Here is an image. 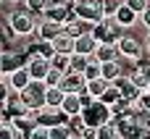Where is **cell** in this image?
<instances>
[{
    "label": "cell",
    "instance_id": "1",
    "mask_svg": "<svg viewBox=\"0 0 150 139\" xmlns=\"http://www.w3.org/2000/svg\"><path fill=\"white\" fill-rule=\"evenodd\" d=\"M69 8H71V16H74V18H79V21H84V24H90V26H95L98 21L105 18L98 0H71Z\"/></svg>",
    "mask_w": 150,
    "mask_h": 139
},
{
    "label": "cell",
    "instance_id": "2",
    "mask_svg": "<svg viewBox=\"0 0 150 139\" xmlns=\"http://www.w3.org/2000/svg\"><path fill=\"white\" fill-rule=\"evenodd\" d=\"M45 81H32L24 92H18V100H21V105L29 110V113H40L42 108H45Z\"/></svg>",
    "mask_w": 150,
    "mask_h": 139
},
{
    "label": "cell",
    "instance_id": "3",
    "mask_svg": "<svg viewBox=\"0 0 150 139\" xmlns=\"http://www.w3.org/2000/svg\"><path fill=\"white\" fill-rule=\"evenodd\" d=\"M37 24H40V18H34V13H29V11H16L8 16V26L18 37H29L37 29Z\"/></svg>",
    "mask_w": 150,
    "mask_h": 139
},
{
    "label": "cell",
    "instance_id": "4",
    "mask_svg": "<svg viewBox=\"0 0 150 139\" xmlns=\"http://www.w3.org/2000/svg\"><path fill=\"white\" fill-rule=\"evenodd\" d=\"M90 32H92V37H95L100 45H116L119 37H121V26L116 24V18H103V21H98Z\"/></svg>",
    "mask_w": 150,
    "mask_h": 139
},
{
    "label": "cell",
    "instance_id": "5",
    "mask_svg": "<svg viewBox=\"0 0 150 139\" xmlns=\"http://www.w3.org/2000/svg\"><path fill=\"white\" fill-rule=\"evenodd\" d=\"M116 50H119V58H124V60H142L145 42H140V37L121 34L119 42H116Z\"/></svg>",
    "mask_w": 150,
    "mask_h": 139
},
{
    "label": "cell",
    "instance_id": "6",
    "mask_svg": "<svg viewBox=\"0 0 150 139\" xmlns=\"http://www.w3.org/2000/svg\"><path fill=\"white\" fill-rule=\"evenodd\" d=\"M82 118H84V124H87V126H95V129H98V126H103V124H108V121H111V110H108L100 100H95L90 108H84V110H82Z\"/></svg>",
    "mask_w": 150,
    "mask_h": 139
},
{
    "label": "cell",
    "instance_id": "7",
    "mask_svg": "<svg viewBox=\"0 0 150 139\" xmlns=\"http://www.w3.org/2000/svg\"><path fill=\"white\" fill-rule=\"evenodd\" d=\"M26 71H29V76H32V81H45V76H47V71H50V60H45V58H40V55H29L26 58Z\"/></svg>",
    "mask_w": 150,
    "mask_h": 139
},
{
    "label": "cell",
    "instance_id": "8",
    "mask_svg": "<svg viewBox=\"0 0 150 139\" xmlns=\"http://www.w3.org/2000/svg\"><path fill=\"white\" fill-rule=\"evenodd\" d=\"M58 87L63 89V95H82V92H84V87H87V81H84V76H82V74L69 71V74H63V79H61V84H58Z\"/></svg>",
    "mask_w": 150,
    "mask_h": 139
},
{
    "label": "cell",
    "instance_id": "9",
    "mask_svg": "<svg viewBox=\"0 0 150 139\" xmlns=\"http://www.w3.org/2000/svg\"><path fill=\"white\" fill-rule=\"evenodd\" d=\"M113 87L119 89V95H121L124 100H129V102H137V100H140V89L134 87V81H132L127 74H121V76L113 81Z\"/></svg>",
    "mask_w": 150,
    "mask_h": 139
},
{
    "label": "cell",
    "instance_id": "10",
    "mask_svg": "<svg viewBox=\"0 0 150 139\" xmlns=\"http://www.w3.org/2000/svg\"><path fill=\"white\" fill-rule=\"evenodd\" d=\"M74 42H76V45H74V53L87 55V58H92V55L98 53V45H100V42L92 37V32H84V34H82V37H76Z\"/></svg>",
    "mask_w": 150,
    "mask_h": 139
},
{
    "label": "cell",
    "instance_id": "11",
    "mask_svg": "<svg viewBox=\"0 0 150 139\" xmlns=\"http://www.w3.org/2000/svg\"><path fill=\"white\" fill-rule=\"evenodd\" d=\"M42 18H47V21L63 26V24L71 18V8H69V5H47L45 13H42Z\"/></svg>",
    "mask_w": 150,
    "mask_h": 139
},
{
    "label": "cell",
    "instance_id": "12",
    "mask_svg": "<svg viewBox=\"0 0 150 139\" xmlns=\"http://www.w3.org/2000/svg\"><path fill=\"white\" fill-rule=\"evenodd\" d=\"M8 84H11L13 92H24V89L32 84V76H29L26 66H21V68H16L13 74H8Z\"/></svg>",
    "mask_w": 150,
    "mask_h": 139
},
{
    "label": "cell",
    "instance_id": "13",
    "mask_svg": "<svg viewBox=\"0 0 150 139\" xmlns=\"http://www.w3.org/2000/svg\"><path fill=\"white\" fill-rule=\"evenodd\" d=\"M61 32H63V26H58V24H53L47 18H40V24H37V37L42 42H53Z\"/></svg>",
    "mask_w": 150,
    "mask_h": 139
},
{
    "label": "cell",
    "instance_id": "14",
    "mask_svg": "<svg viewBox=\"0 0 150 139\" xmlns=\"http://www.w3.org/2000/svg\"><path fill=\"white\" fill-rule=\"evenodd\" d=\"M82 110H84V105H82V97H79V95H66V97H63V102H61V113H63L66 118L82 116Z\"/></svg>",
    "mask_w": 150,
    "mask_h": 139
},
{
    "label": "cell",
    "instance_id": "15",
    "mask_svg": "<svg viewBox=\"0 0 150 139\" xmlns=\"http://www.w3.org/2000/svg\"><path fill=\"white\" fill-rule=\"evenodd\" d=\"M50 45H53V50H55L58 55H74V45H76V42H74V37H69L66 32H61Z\"/></svg>",
    "mask_w": 150,
    "mask_h": 139
},
{
    "label": "cell",
    "instance_id": "16",
    "mask_svg": "<svg viewBox=\"0 0 150 139\" xmlns=\"http://www.w3.org/2000/svg\"><path fill=\"white\" fill-rule=\"evenodd\" d=\"M113 18H116V24H119L121 29H132V26L140 21V16H137L132 8H127V5H121V8L116 11V16H113Z\"/></svg>",
    "mask_w": 150,
    "mask_h": 139
},
{
    "label": "cell",
    "instance_id": "17",
    "mask_svg": "<svg viewBox=\"0 0 150 139\" xmlns=\"http://www.w3.org/2000/svg\"><path fill=\"white\" fill-rule=\"evenodd\" d=\"M21 66H26V60H21V55H16V53H3V55H0V68H3V74H13V71L21 68Z\"/></svg>",
    "mask_w": 150,
    "mask_h": 139
},
{
    "label": "cell",
    "instance_id": "18",
    "mask_svg": "<svg viewBox=\"0 0 150 139\" xmlns=\"http://www.w3.org/2000/svg\"><path fill=\"white\" fill-rule=\"evenodd\" d=\"M100 76L113 84L121 76V60H105V63H100Z\"/></svg>",
    "mask_w": 150,
    "mask_h": 139
},
{
    "label": "cell",
    "instance_id": "19",
    "mask_svg": "<svg viewBox=\"0 0 150 139\" xmlns=\"http://www.w3.org/2000/svg\"><path fill=\"white\" fill-rule=\"evenodd\" d=\"M90 29H92L90 24H84V21H79V18H74V16L63 24V32H66L69 37H74V39H76V37H82V34H84V32H90Z\"/></svg>",
    "mask_w": 150,
    "mask_h": 139
},
{
    "label": "cell",
    "instance_id": "20",
    "mask_svg": "<svg viewBox=\"0 0 150 139\" xmlns=\"http://www.w3.org/2000/svg\"><path fill=\"white\" fill-rule=\"evenodd\" d=\"M111 87V81H105L103 76L100 79H92V81H87V87H84V92L92 97V100H100L103 95H105V89Z\"/></svg>",
    "mask_w": 150,
    "mask_h": 139
},
{
    "label": "cell",
    "instance_id": "21",
    "mask_svg": "<svg viewBox=\"0 0 150 139\" xmlns=\"http://www.w3.org/2000/svg\"><path fill=\"white\" fill-rule=\"evenodd\" d=\"M63 89L61 87H47L45 89V108H53V110H61V102H63Z\"/></svg>",
    "mask_w": 150,
    "mask_h": 139
},
{
    "label": "cell",
    "instance_id": "22",
    "mask_svg": "<svg viewBox=\"0 0 150 139\" xmlns=\"http://www.w3.org/2000/svg\"><path fill=\"white\" fill-rule=\"evenodd\" d=\"M92 60H98V63L119 60V50H116V45H98V53L92 55Z\"/></svg>",
    "mask_w": 150,
    "mask_h": 139
},
{
    "label": "cell",
    "instance_id": "23",
    "mask_svg": "<svg viewBox=\"0 0 150 139\" xmlns=\"http://www.w3.org/2000/svg\"><path fill=\"white\" fill-rule=\"evenodd\" d=\"M11 124H13V129L18 131V137H24V139L29 137V134H32V129L37 126V124H34V121H32L29 116H16V118H13Z\"/></svg>",
    "mask_w": 150,
    "mask_h": 139
},
{
    "label": "cell",
    "instance_id": "24",
    "mask_svg": "<svg viewBox=\"0 0 150 139\" xmlns=\"http://www.w3.org/2000/svg\"><path fill=\"white\" fill-rule=\"evenodd\" d=\"M129 79L134 81V87L140 89V95L142 92H150V84H148V74H145V68L140 66V68H134L132 74H129Z\"/></svg>",
    "mask_w": 150,
    "mask_h": 139
},
{
    "label": "cell",
    "instance_id": "25",
    "mask_svg": "<svg viewBox=\"0 0 150 139\" xmlns=\"http://www.w3.org/2000/svg\"><path fill=\"white\" fill-rule=\"evenodd\" d=\"M50 68L53 71H61V74H69V68H71V55H53L50 58Z\"/></svg>",
    "mask_w": 150,
    "mask_h": 139
},
{
    "label": "cell",
    "instance_id": "26",
    "mask_svg": "<svg viewBox=\"0 0 150 139\" xmlns=\"http://www.w3.org/2000/svg\"><path fill=\"white\" fill-rule=\"evenodd\" d=\"M98 139H121V134H119V126L113 124V118H111L108 124L98 126Z\"/></svg>",
    "mask_w": 150,
    "mask_h": 139
},
{
    "label": "cell",
    "instance_id": "27",
    "mask_svg": "<svg viewBox=\"0 0 150 139\" xmlns=\"http://www.w3.org/2000/svg\"><path fill=\"white\" fill-rule=\"evenodd\" d=\"M90 66V58L87 55H79V53H74L71 55V68L69 71H74V74H84V68Z\"/></svg>",
    "mask_w": 150,
    "mask_h": 139
},
{
    "label": "cell",
    "instance_id": "28",
    "mask_svg": "<svg viewBox=\"0 0 150 139\" xmlns=\"http://www.w3.org/2000/svg\"><path fill=\"white\" fill-rule=\"evenodd\" d=\"M98 3H100V11H103V16H105V18H113V16H116V11L121 8V3H119V0H98Z\"/></svg>",
    "mask_w": 150,
    "mask_h": 139
},
{
    "label": "cell",
    "instance_id": "29",
    "mask_svg": "<svg viewBox=\"0 0 150 139\" xmlns=\"http://www.w3.org/2000/svg\"><path fill=\"white\" fill-rule=\"evenodd\" d=\"M50 139H74V131L69 129V124H58L50 129Z\"/></svg>",
    "mask_w": 150,
    "mask_h": 139
},
{
    "label": "cell",
    "instance_id": "30",
    "mask_svg": "<svg viewBox=\"0 0 150 139\" xmlns=\"http://www.w3.org/2000/svg\"><path fill=\"white\" fill-rule=\"evenodd\" d=\"M11 95H13V89L8 84V74H0V108L11 100Z\"/></svg>",
    "mask_w": 150,
    "mask_h": 139
},
{
    "label": "cell",
    "instance_id": "31",
    "mask_svg": "<svg viewBox=\"0 0 150 139\" xmlns=\"http://www.w3.org/2000/svg\"><path fill=\"white\" fill-rule=\"evenodd\" d=\"M119 100H121V95H119V89H116L113 84H111V87L105 89V95L100 97V102H103L105 108H111V105H113V102H119Z\"/></svg>",
    "mask_w": 150,
    "mask_h": 139
},
{
    "label": "cell",
    "instance_id": "32",
    "mask_svg": "<svg viewBox=\"0 0 150 139\" xmlns=\"http://www.w3.org/2000/svg\"><path fill=\"white\" fill-rule=\"evenodd\" d=\"M34 55H40V58H45V60H50L53 55H55V50H53V45L50 42H37V50H34Z\"/></svg>",
    "mask_w": 150,
    "mask_h": 139
},
{
    "label": "cell",
    "instance_id": "33",
    "mask_svg": "<svg viewBox=\"0 0 150 139\" xmlns=\"http://www.w3.org/2000/svg\"><path fill=\"white\" fill-rule=\"evenodd\" d=\"M82 76H84V81H92V79H100V63L90 58V66L84 68V74H82Z\"/></svg>",
    "mask_w": 150,
    "mask_h": 139
},
{
    "label": "cell",
    "instance_id": "34",
    "mask_svg": "<svg viewBox=\"0 0 150 139\" xmlns=\"http://www.w3.org/2000/svg\"><path fill=\"white\" fill-rule=\"evenodd\" d=\"M0 139H21V137H18V131L13 129L11 121H3V124H0Z\"/></svg>",
    "mask_w": 150,
    "mask_h": 139
},
{
    "label": "cell",
    "instance_id": "35",
    "mask_svg": "<svg viewBox=\"0 0 150 139\" xmlns=\"http://www.w3.org/2000/svg\"><path fill=\"white\" fill-rule=\"evenodd\" d=\"M26 3V8H29V13H45V8H47V0H24Z\"/></svg>",
    "mask_w": 150,
    "mask_h": 139
},
{
    "label": "cell",
    "instance_id": "36",
    "mask_svg": "<svg viewBox=\"0 0 150 139\" xmlns=\"http://www.w3.org/2000/svg\"><path fill=\"white\" fill-rule=\"evenodd\" d=\"M124 5H127V8H132V11L140 16V13H142V11L150 5V0H124Z\"/></svg>",
    "mask_w": 150,
    "mask_h": 139
},
{
    "label": "cell",
    "instance_id": "37",
    "mask_svg": "<svg viewBox=\"0 0 150 139\" xmlns=\"http://www.w3.org/2000/svg\"><path fill=\"white\" fill-rule=\"evenodd\" d=\"M61 79H63V74L50 68V71H47V76H45V87H58V84H61Z\"/></svg>",
    "mask_w": 150,
    "mask_h": 139
},
{
    "label": "cell",
    "instance_id": "38",
    "mask_svg": "<svg viewBox=\"0 0 150 139\" xmlns=\"http://www.w3.org/2000/svg\"><path fill=\"white\" fill-rule=\"evenodd\" d=\"M84 126H87V124H84V118H82V116H74V118H69V129L74 131V137H76V134H79Z\"/></svg>",
    "mask_w": 150,
    "mask_h": 139
},
{
    "label": "cell",
    "instance_id": "39",
    "mask_svg": "<svg viewBox=\"0 0 150 139\" xmlns=\"http://www.w3.org/2000/svg\"><path fill=\"white\" fill-rule=\"evenodd\" d=\"M26 139H50V129H45V126H34L32 134H29Z\"/></svg>",
    "mask_w": 150,
    "mask_h": 139
},
{
    "label": "cell",
    "instance_id": "40",
    "mask_svg": "<svg viewBox=\"0 0 150 139\" xmlns=\"http://www.w3.org/2000/svg\"><path fill=\"white\" fill-rule=\"evenodd\" d=\"M76 139H98V129H95V126H84V129L76 134Z\"/></svg>",
    "mask_w": 150,
    "mask_h": 139
},
{
    "label": "cell",
    "instance_id": "41",
    "mask_svg": "<svg viewBox=\"0 0 150 139\" xmlns=\"http://www.w3.org/2000/svg\"><path fill=\"white\" fill-rule=\"evenodd\" d=\"M137 105H140V108H142V110H145V113L150 116V92H142V95H140Z\"/></svg>",
    "mask_w": 150,
    "mask_h": 139
},
{
    "label": "cell",
    "instance_id": "42",
    "mask_svg": "<svg viewBox=\"0 0 150 139\" xmlns=\"http://www.w3.org/2000/svg\"><path fill=\"white\" fill-rule=\"evenodd\" d=\"M140 24H142L145 29H150V5L142 11V13H140Z\"/></svg>",
    "mask_w": 150,
    "mask_h": 139
},
{
    "label": "cell",
    "instance_id": "43",
    "mask_svg": "<svg viewBox=\"0 0 150 139\" xmlns=\"http://www.w3.org/2000/svg\"><path fill=\"white\" fill-rule=\"evenodd\" d=\"M47 5H69V0H47Z\"/></svg>",
    "mask_w": 150,
    "mask_h": 139
},
{
    "label": "cell",
    "instance_id": "44",
    "mask_svg": "<svg viewBox=\"0 0 150 139\" xmlns=\"http://www.w3.org/2000/svg\"><path fill=\"white\" fill-rule=\"evenodd\" d=\"M145 50L150 53V29H148V34H145Z\"/></svg>",
    "mask_w": 150,
    "mask_h": 139
},
{
    "label": "cell",
    "instance_id": "45",
    "mask_svg": "<svg viewBox=\"0 0 150 139\" xmlns=\"http://www.w3.org/2000/svg\"><path fill=\"white\" fill-rule=\"evenodd\" d=\"M142 68H145V74H148V84H150V63H142Z\"/></svg>",
    "mask_w": 150,
    "mask_h": 139
},
{
    "label": "cell",
    "instance_id": "46",
    "mask_svg": "<svg viewBox=\"0 0 150 139\" xmlns=\"http://www.w3.org/2000/svg\"><path fill=\"white\" fill-rule=\"evenodd\" d=\"M13 3H21V0H13Z\"/></svg>",
    "mask_w": 150,
    "mask_h": 139
},
{
    "label": "cell",
    "instance_id": "47",
    "mask_svg": "<svg viewBox=\"0 0 150 139\" xmlns=\"http://www.w3.org/2000/svg\"><path fill=\"white\" fill-rule=\"evenodd\" d=\"M0 55H3V50H0Z\"/></svg>",
    "mask_w": 150,
    "mask_h": 139
},
{
    "label": "cell",
    "instance_id": "48",
    "mask_svg": "<svg viewBox=\"0 0 150 139\" xmlns=\"http://www.w3.org/2000/svg\"><path fill=\"white\" fill-rule=\"evenodd\" d=\"M0 74H3V68H0Z\"/></svg>",
    "mask_w": 150,
    "mask_h": 139
},
{
    "label": "cell",
    "instance_id": "49",
    "mask_svg": "<svg viewBox=\"0 0 150 139\" xmlns=\"http://www.w3.org/2000/svg\"><path fill=\"white\" fill-rule=\"evenodd\" d=\"M74 139H76V137H74Z\"/></svg>",
    "mask_w": 150,
    "mask_h": 139
},
{
    "label": "cell",
    "instance_id": "50",
    "mask_svg": "<svg viewBox=\"0 0 150 139\" xmlns=\"http://www.w3.org/2000/svg\"><path fill=\"white\" fill-rule=\"evenodd\" d=\"M21 139H24V137H21Z\"/></svg>",
    "mask_w": 150,
    "mask_h": 139
}]
</instances>
